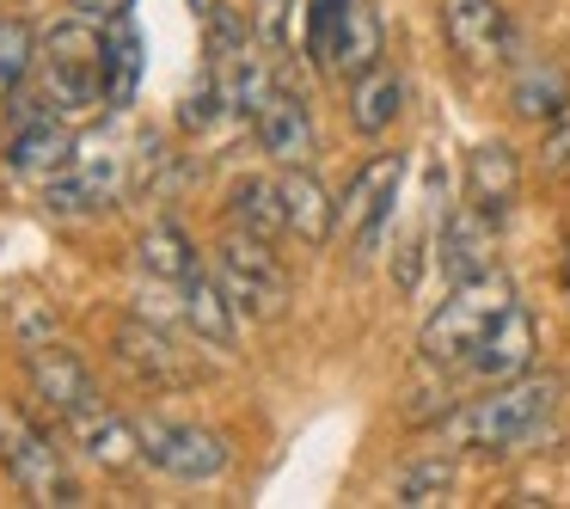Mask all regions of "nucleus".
Wrapping results in <instances>:
<instances>
[{"instance_id":"4468645a","label":"nucleus","mask_w":570,"mask_h":509,"mask_svg":"<svg viewBox=\"0 0 570 509\" xmlns=\"http://www.w3.org/2000/svg\"><path fill=\"white\" fill-rule=\"evenodd\" d=\"M515 190H521V160L509 141H479L466 154V203L484 209L491 222H503L515 209Z\"/></svg>"},{"instance_id":"a878e982","label":"nucleus","mask_w":570,"mask_h":509,"mask_svg":"<svg viewBox=\"0 0 570 509\" xmlns=\"http://www.w3.org/2000/svg\"><path fill=\"white\" fill-rule=\"evenodd\" d=\"M31 62H38V31L7 19V26H0V105L19 92V80H26Z\"/></svg>"},{"instance_id":"5701e85b","label":"nucleus","mask_w":570,"mask_h":509,"mask_svg":"<svg viewBox=\"0 0 570 509\" xmlns=\"http://www.w3.org/2000/svg\"><path fill=\"white\" fill-rule=\"evenodd\" d=\"M136 271L148 276V283H185L190 271H203L197 264V246L185 239V227L178 222H154L148 234L136 239Z\"/></svg>"},{"instance_id":"a211bd4d","label":"nucleus","mask_w":570,"mask_h":509,"mask_svg":"<svg viewBox=\"0 0 570 509\" xmlns=\"http://www.w3.org/2000/svg\"><path fill=\"white\" fill-rule=\"evenodd\" d=\"M283 209H288V234H295L301 246H325V239L337 234V197L307 173V166H288Z\"/></svg>"},{"instance_id":"412c9836","label":"nucleus","mask_w":570,"mask_h":509,"mask_svg":"<svg viewBox=\"0 0 570 509\" xmlns=\"http://www.w3.org/2000/svg\"><path fill=\"white\" fill-rule=\"evenodd\" d=\"M68 435L80 442V454L99 460V467H129V460H141V435L136 423H124L117 411H80V418H68Z\"/></svg>"},{"instance_id":"aec40b11","label":"nucleus","mask_w":570,"mask_h":509,"mask_svg":"<svg viewBox=\"0 0 570 509\" xmlns=\"http://www.w3.org/2000/svg\"><path fill=\"white\" fill-rule=\"evenodd\" d=\"M227 227L252 239H283L288 209H283V178H239L227 190Z\"/></svg>"},{"instance_id":"f8f14e48","label":"nucleus","mask_w":570,"mask_h":509,"mask_svg":"<svg viewBox=\"0 0 570 509\" xmlns=\"http://www.w3.org/2000/svg\"><path fill=\"white\" fill-rule=\"evenodd\" d=\"M533 350H540V325H533V313L515 301V307H509L503 320L484 332V344L472 350L466 374H479V381H491V386L521 381V374L533 369Z\"/></svg>"},{"instance_id":"ddd939ff","label":"nucleus","mask_w":570,"mask_h":509,"mask_svg":"<svg viewBox=\"0 0 570 509\" xmlns=\"http://www.w3.org/2000/svg\"><path fill=\"white\" fill-rule=\"evenodd\" d=\"M178 313H185V332L197 337L203 350H234L239 344V307L222 295V283H215V271H190L185 283H178Z\"/></svg>"},{"instance_id":"1a4fd4ad","label":"nucleus","mask_w":570,"mask_h":509,"mask_svg":"<svg viewBox=\"0 0 570 509\" xmlns=\"http://www.w3.org/2000/svg\"><path fill=\"white\" fill-rule=\"evenodd\" d=\"M26 381H31V399L50 405V418H80V411H99V381L92 369L62 344H26Z\"/></svg>"},{"instance_id":"bb28decb","label":"nucleus","mask_w":570,"mask_h":509,"mask_svg":"<svg viewBox=\"0 0 570 509\" xmlns=\"http://www.w3.org/2000/svg\"><path fill=\"white\" fill-rule=\"evenodd\" d=\"M344 19H350V0H307V62L332 68Z\"/></svg>"},{"instance_id":"cd10ccee","label":"nucleus","mask_w":570,"mask_h":509,"mask_svg":"<svg viewBox=\"0 0 570 509\" xmlns=\"http://www.w3.org/2000/svg\"><path fill=\"white\" fill-rule=\"evenodd\" d=\"M222 111H227V99H222V80H215L209 68H203V75H197V87H190L185 99H178V124H185V129H197V136H203V129H209Z\"/></svg>"},{"instance_id":"39448f33","label":"nucleus","mask_w":570,"mask_h":509,"mask_svg":"<svg viewBox=\"0 0 570 509\" xmlns=\"http://www.w3.org/2000/svg\"><path fill=\"white\" fill-rule=\"evenodd\" d=\"M0 467H7V479H13L31 503H56V509L87 503L80 484L62 472V454L50 448V435L13 405H0Z\"/></svg>"},{"instance_id":"b1692460","label":"nucleus","mask_w":570,"mask_h":509,"mask_svg":"<svg viewBox=\"0 0 570 509\" xmlns=\"http://www.w3.org/2000/svg\"><path fill=\"white\" fill-rule=\"evenodd\" d=\"M381 13H374L368 0H350V19H344V38H337V56H332V75H368L381 62Z\"/></svg>"},{"instance_id":"7c9ffc66","label":"nucleus","mask_w":570,"mask_h":509,"mask_svg":"<svg viewBox=\"0 0 570 509\" xmlns=\"http://www.w3.org/2000/svg\"><path fill=\"white\" fill-rule=\"evenodd\" d=\"M68 7H75L80 19H117V13H129L136 0H68Z\"/></svg>"},{"instance_id":"423d86ee","label":"nucleus","mask_w":570,"mask_h":509,"mask_svg":"<svg viewBox=\"0 0 570 509\" xmlns=\"http://www.w3.org/2000/svg\"><path fill=\"white\" fill-rule=\"evenodd\" d=\"M399 185H405V154H374L350 173L344 197H337V234L356 239V258H374L399 215Z\"/></svg>"},{"instance_id":"f3484780","label":"nucleus","mask_w":570,"mask_h":509,"mask_svg":"<svg viewBox=\"0 0 570 509\" xmlns=\"http://www.w3.org/2000/svg\"><path fill=\"white\" fill-rule=\"evenodd\" d=\"M7 166H13L19 178H56L75 166V136H68L56 117H38V124H19L13 141H7Z\"/></svg>"},{"instance_id":"473e14b6","label":"nucleus","mask_w":570,"mask_h":509,"mask_svg":"<svg viewBox=\"0 0 570 509\" xmlns=\"http://www.w3.org/2000/svg\"><path fill=\"white\" fill-rule=\"evenodd\" d=\"M558 283H564V301H570V246H564V264H558Z\"/></svg>"},{"instance_id":"f03ea898","label":"nucleus","mask_w":570,"mask_h":509,"mask_svg":"<svg viewBox=\"0 0 570 509\" xmlns=\"http://www.w3.org/2000/svg\"><path fill=\"white\" fill-rule=\"evenodd\" d=\"M509 307H515V283L497 276V271L472 276V283H454L448 301L423 320V332H417L423 362H435V369H466L472 350L484 344V332H491Z\"/></svg>"},{"instance_id":"20e7f679","label":"nucleus","mask_w":570,"mask_h":509,"mask_svg":"<svg viewBox=\"0 0 570 509\" xmlns=\"http://www.w3.org/2000/svg\"><path fill=\"white\" fill-rule=\"evenodd\" d=\"M209 271H215V283H222V295L239 307V320H283L288 313V271L271 252V239H252V234H234V227H227V239L215 246Z\"/></svg>"},{"instance_id":"f257e3e1","label":"nucleus","mask_w":570,"mask_h":509,"mask_svg":"<svg viewBox=\"0 0 570 509\" xmlns=\"http://www.w3.org/2000/svg\"><path fill=\"white\" fill-rule=\"evenodd\" d=\"M552 405H558L552 374H521V381H503V386H491L484 399H472L460 418H448V435H454L460 448H479V454L503 460V454L528 448L533 435L546 430Z\"/></svg>"},{"instance_id":"c85d7f7f","label":"nucleus","mask_w":570,"mask_h":509,"mask_svg":"<svg viewBox=\"0 0 570 509\" xmlns=\"http://www.w3.org/2000/svg\"><path fill=\"white\" fill-rule=\"evenodd\" d=\"M252 38L271 56H288V0H258V19H252Z\"/></svg>"},{"instance_id":"6ab92c4d","label":"nucleus","mask_w":570,"mask_h":509,"mask_svg":"<svg viewBox=\"0 0 570 509\" xmlns=\"http://www.w3.org/2000/svg\"><path fill=\"white\" fill-rule=\"evenodd\" d=\"M405 111V80L393 75L386 62H374L368 75L350 80V129L356 136H386Z\"/></svg>"},{"instance_id":"7ed1b4c3","label":"nucleus","mask_w":570,"mask_h":509,"mask_svg":"<svg viewBox=\"0 0 570 509\" xmlns=\"http://www.w3.org/2000/svg\"><path fill=\"white\" fill-rule=\"evenodd\" d=\"M43 92L62 117H87L105 105V31L92 19L68 13L43 38Z\"/></svg>"},{"instance_id":"9d476101","label":"nucleus","mask_w":570,"mask_h":509,"mask_svg":"<svg viewBox=\"0 0 570 509\" xmlns=\"http://www.w3.org/2000/svg\"><path fill=\"white\" fill-rule=\"evenodd\" d=\"M435 264H442L448 288L472 283V276H491L497 271V222L484 209H472V203L448 209L442 227H435Z\"/></svg>"},{"instance_id":"c756f323","label":"nucleus","mask_w":570,"mask_h":509,"mask_svg":"<svg viewBox=\"0 0 570 509\" xmlns=\"http://www.w3.org/2000/svg\"><path fill=\"white\" fill-rule=\"evenodd\" d=\"M540 173L552 178H570V117L546 124V141H540Z\"/></svg>"},{"instance_id":"4be33fe9","label":"nucleus","mask_w":570,"mask_h":509,"mask_svg":"<svg viewBox=\"0 0 570 509\" xmlns=\"http://www.w3.org/2000/svg\"><path fill=\"white\" fill-rule=\"evenodd\" d=\"M111 344H117V362H124L136 381H148V386H173L178 374H185V369H178V350L166 344L154 325H141V320H124Z\"/></svg>"},{"instance_id":"dca6fc26","label":"nucleus","mask_w":570,"mask_h":509,"mask_svg":"<svg viewBox=\"0 0 570 509\" xmlns=\"http://www.w3.org/2000/svg\"><path fill=\"white\" fill-rule=\"evenodd\" d=\"M141 62H148V43H141L136 13L105 19V111H129L136 105Z\"/></svg>"},{"instance_id":"6e6552de","label":"nucleus","mask_w":570,"mask_h":509,"mask_svg":"<svg viewBox=\"0 0 570 509\" xmlns=\"http://www.w3.org/2000/svg\"><path fill=\"white\" fill-rule=\"evenodd\" d=\"M442 31L448 50L466 68H491V62H521V38L509 26V13L497 0H442Z\"/></svg>"},{"instance_id":"393cba45","label":"nucleus","mask_w":570,"mask_h":509,"mask_svg":"<svg viewBox=\"0 0 570 509\" xmlns=\"http://www.w3.org/2000/svg\"><path fill=\"white\" fill-rule=\"evenodd\" d=\"M454 479H460V467H454L448 454H423V460H411V467L393 479V503H405V509L448 503V491H454Z\"/></svg>"},{"instance_id":"2f4dec72","label":"nucleus","mask_w":570,"mask_h":509,"mask_svg":"<svg viewBox=\"0 0 570 509\" xmlns=\"http://www.w3.org/2000/svg\"><path fill=\"white\" fill-rule=\"evenodd\" d=\"M185 7H190V13H197V19H215V13H222V7H227V0H185Z\"/></svg>"},{"instance_id":"2eb2a0df","label":"nucleus","mask_w":570,"mask_h":509,"mask_svg":"<svg viewBox=\"0 0 570 509\" xmlns=\"http://www.w3.org/2000/svg\"><path fill=\"white\" fill-rule=\"evenodd\" d=\"M509 105H515V117H528V124H558V117H570L564 68H558L552 56H521L515 80H509Z\"/></svg>"},{"instance_id":"9b49d317","label":"nucleus","mask_w":570,"mask_h":509,"mask_svg":"<svg viewBox=\"0 0 570 509\" xmlns=\"http://www.w3.org/2000/svg\"><path fill=\"white\" fill-rule=\"evenodd\" d=\"M252 136H258V148L271 154L276 166H313V154H320V129H313L307 99H301V92H288V87H276L271 99L258 105Z\"/></svg>"},{"instance_id":"0eeeda50","label":"nucleus","mask_w":570,"mask_h":509,"mask_svg":"<svg viewBox=\"0 0 570 509\" xmlns=\"http://www.w3.org/2000/svg\"><path fill=\"white\" fill-rule=\"evenodd\" d=\"M141 435V460L160 472H173V479L185 484H209L227 472V460H234V448H227V435L203 430V423H166V418H141L136 423Z\"/></svg>"}]
</instances>
